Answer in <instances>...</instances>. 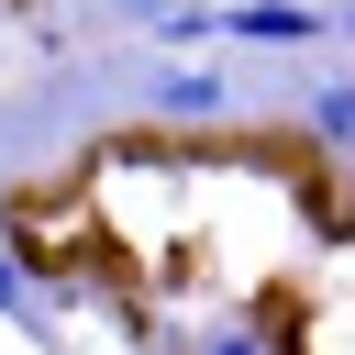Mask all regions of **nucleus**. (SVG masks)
<instances>
[{
    "instance_id": "obj_1",
    "label": "nucleus",
    "mask_w": 355,
    "mask_h": 355,
    "mask_svg": "<svg viewBox=\"0 0 355 355\" xmlns=\"http://www.w3.org/2000/svg\"><path fill=\"white\" fill-rule=\"evenodd\" d=\"M233 44H311L333 11H311V0H233V11H211Z\"/></svg>"
},
{
    "instance_id": "obj_2",
    "label": "nucleus",
    "mask_w": 355,
    "mask_h": 355,
    "mask_svg": "<svg viewBox=\"0 0 355 355\" xmlns=\"http://www.w3.org/2000/svg\"><path fill=\"white\" fill-rule=\"evenodd\" d=\"M166 111H178V122H222V78H211V67H178V78H166Z\"/></svg>"
},
{
    "instance_id": "obj_3",
    "label": "nucleus",
    "mask_w": 355,
    "mask_h": 355,
    "mask_svg": "<svg viewBox=\"0 0 355 355\" xmlns=\"http://www.w3.org/2000/svg\"><path fill=\"white\" fill-rule=\"evenodd\" d=\"M0 322L44 333V300H33V277H22V255H11V244H0Z\"/></svg>"
},
{
    "instance_id": "obj_4",
    "label": "nucleus",
    "mask_w": 355,
    "mask_h": 355,
    "mask_svg": "<svg viewBox=\"0 0 355 355\" xmlns=\"http://www.w3.org/2000/svg\"><path fill=\"white\" fill-rule=\"evenodd\" d=\"M311 133H322V144H355V78H344V89H322V100H311Z\"/></svg>"
},
{
    "instance_id": "obj_5",
    "label": "nucleus",
    "mask_w": 355,
    "mask_h": 355,
    "mask_svg": "<svg viewBox=\"0 0 355 355\" xmlns=\"http://www.w3.org/2000/svg\"><path fill=\"white\" fill-rule=\"evenodd\" d=\"M200 355H266V333H222V344H200Z\"/></svg>"
},
{
    "instance_id": "obj_6",
    "label": "nucleus",
    "mask_w": 355,
    "mask_h": 355,
    "mask_svg": "<svg viewBox=\"0 0 355 355\" xmlns=\"http://www.w3.org/2000/svg\"><path fill=\"white\" fill-rule=\"evenodd\" d=\"M333 33H344V44H355V0H344V11H333Z\"/></svg>"
}]
</instances>
